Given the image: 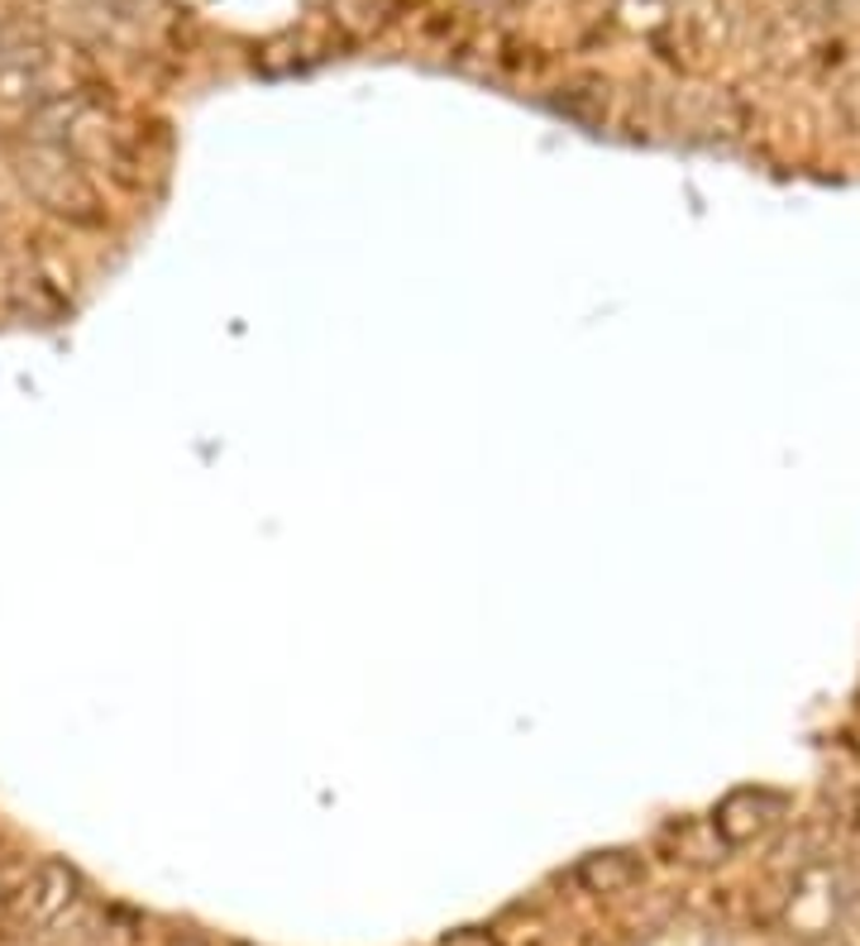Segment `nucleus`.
Instances as JSON below:
<instances>
[{"mask_svg":"<svg viewBox=\"0 0 860 946\" xmlns=\"http://www.w3.org/2000/svg\"><path fill=\"white\" fill-rule=\"evenodd\" d=\"M631 875H637V870H631L627 856H603V861L588 865V879H593V885H603V889H612V885H621V879H631Z\"/></svg>","mask_w":860,"mask_h":946,"instance_id":"obj_2","label":"nucleus"},{"mask_svg":"<svg viewBox=\"0 0 860 946\" xmlns=\"http://www.w3.org/2000/svg\"><path fill=\"white\" fill-rule=\"evenodd\" d=\"M760 808H765L760 794H732V798L722 804V812H718V827H722L726 837H750V832H756V827L765 822Z\"/></svg>","mask_w":860,"mask_h":946,"instance_id":"obj_1","label":"nucleus"}]
</instances>
